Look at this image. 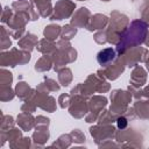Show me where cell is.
Here are the masks:
<instances>
[{
	"mask_svg": "<svg viewBox=\"0 0 149 149\" xmlns=\"http://www.w3.org/2000/svg\"><path fill=\"white\" fill-rule=\"evenodd\" d=\"M114 58H115V51H114L113 49H111V48L101 50V51L98 54V56H97L98 63H99L100 65H107V64H109L112 61H114Z\"/></svg>",
	"mask_w": 149,
	"mask_h": 149,
	"instance_id": "1",
	"label": "cell"
},
{
	"mask_svg": "<svg viewBox=\"0 0 149 149\" xmlns=\"http://www.w3.org/2000/svg\"><path fill=\"white\" fill-rule=\"evenodd\" d=\"M116 125H118L119 128H126L127 127V119L123 118V116H120L116 120Z\"/></svg>",
	"mask_w": 149,
	"mask_h": 149,
	"instance_id": "2",
	"label": "cell"
}]
</instances>
